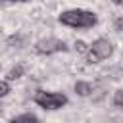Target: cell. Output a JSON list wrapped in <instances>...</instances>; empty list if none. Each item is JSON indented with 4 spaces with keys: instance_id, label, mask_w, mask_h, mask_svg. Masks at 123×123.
Instances as JSON below:
<instances>
[{
    "instance_id": "8fae6325",
    "label": "cell",
    "mask_w": 123,
    "mask_h": 123,
    "mask_svg": "<svg viewBox=\"0 0 123 123\" xmlns=\"http://www.w3.org/2000/svg\"><path fill=\"white\" fill-rule=\"evenodd\" d=\"M115 29H117V31H123V17L115 21Z\"/></svg>"
},
{
    "instance_id": "7a4b0ae2",
    "label": "cell",
    "mask_w": 123,
    "mask_h": 123,
    "mask_svg": "<svg viewBox=\"0 0 123 123\" xmlns=\"http://www.w3.org/2000/svg\"><path fill=\"white\" fill-rule=\"evenodd\" d=\"M35 102L44 108V110H58L62 106L67 104V96L62 94V92H44V90H38L35 94Z\"/></svg>"
},
{
    "instance_id": "4fadbf2b",
    "label": "cell",
    "mask_w": 123,
    "mask_h": 123,
    "mask_svg": "<svg viewBox=\"0 0 123 123\" xmlns=\"http://www.w3.org/2000/svg\"><path fill=\"white\" fill-rule=\"evenodd\" d=\"M2 2H23V0H2Z\"/></svg>"
},
{
    "instance_id": "7c38bea8",
    "label": "cell",
    "mask_w": 123,
    "mask_h": 123,
    "mask_svg": "<svg viewBox=\"0 0 123 123\" xmlns=\"http://www.w3.org/2000/svg\"><path fill=\"white\" fill-rule=\"evenodd\" d=\"M113 4H117V6H123V0H113Z\"/></svg>"
},
{
    "instance_id": "52a82bcc",
    "label": "cell",
    "mask_w": 123,
    "mask_h": 123,
    "mask_svg": "<svg viewBox=\"0 0 123 123\" xmlns=\"http://www.w3.org/2000/svg\"><path fill=\"white\" fill-rule=\"evenodd\" d=\"M113 104H115L117 108H123V86L115 90V94H113Z\"/></svg>"
},
{
    "instance_id": "5b68a950",
    "label": "cell",
    "mask_w": 123,
    "mask_h": 123,
    "mask_svg": "<svg viewBox=\"0 0 123 123\" xmlns=\"http://www.w3.org/2000/svg\"><path fill=\"white\" fill-rule=\"evenodd\" d=\"M92 90H94V86H92L90 83H85V81H77V83H75V92H77L79 96H90Z\"/></svg>"
},
{
    "instance_id": "9c48e42d",
    "label": "cell",
    "mask_w": 123,
    "mask_h": 123,
    "mask_svg": "<svg viewBox=\"0 0 123 123\" xmlns=\"http://www.w3.org/2000/svg\"><path fill=\"white\" fill-rule=\"evenodd\" d=\"M8 92H10V85L6 81H0V98H4Z\"/></svg>"
},
{
    "instance_id": "30bf717a",
    "label": "cell",
    "mask_w": 123,
    "mask_h": 123,
    "mask_svg": "<svg viewBox=\"0 0 123 123\" xmlns=\"http://www.w3.org/2000/svg\"><path fill=\"white\" fill-rule=\"evenodd\" d=\"M75 48H77V52H86V44L83 40H77L75 42Z\"/></svg>"
},
{
    "instance_id": "277c9868",
    "label": "cell",
    "mask_w": 123,
    "mask_h": 123,
    "mask_svg": "<svg viewBox=\"0 0 123 123\" xmlns=\"http://www.w3.org/2000/svg\"><path fill=\"white\" fill-rule=\"evenodd\" d=\"M35 50H37L38 54L48 56V54H56V52H65L67 46H65V42L60 40V38H52V37H48V38H40V40L35 44Z\"/></svg>"
},
{
    "instance_id": "6da1fadb",
    "label": "cell",
    "mask_w": 123,
    "mask_h": 123,
    "mask_svg": "<svg viewBox=\"0 0 123 123\" xmlns=\"http://www.w3.org/2000/svg\"><path fill=\"white\" fill-rule=\"evenodd\" d=\"M58 19H60L62 25L75 27V29H90L98 21L96 13L86 12V10H67V12H62Z\"/></svg>"
},
{
    "instance_id": "8992f818",
    "label": "cell",
    "mask_w": 123,
    "mask_h": 123,
    "mask_svg": "<svg viewBox=\"0 0 123 123\" xmlns=\"http://www.w3.org/2000/svg\"><path fill=\"white\" fill-rule=\"evenodd\" d=\"M21 75H23V65H17V67H13V69H12L6 77H8L10 81H15V79H19Z\"/></svg>"
},
{
    "instance_id": "ba28073f",
    "label": "cell",
    "mask_w": 123,
    "mask_h": 123,
    "mask_svg": "<svg viewBox=\"0 0 123 123\" xmlns=\"http://www.w3.org/2000/svg\"><path fill=\"white\" fill-rule=\"evenodd\" d=\"M13 121H38V117H37V115H33V113H23V115L13 117Z\"/></svg>"
},
{
    "instance_id": "3957f363",
    "label": "cell",
    "mask_w": 123,
    "mask_h": 123,
    "mask_svg": "<svg viewBox=\"0 0 123 123\" xmlns=\"http://www.w3.org/2000/svg\"><path fill=\"white\" fill-rule=\"evenodd\" d=\"M88 52V62L90 63H96V62H102V60H108L111 54H113V46L108 38H98L90 44V48L86 50Z\"/></svg>"
}]
</instances>
